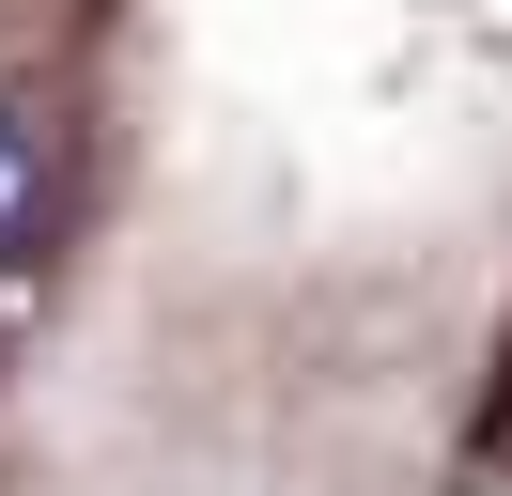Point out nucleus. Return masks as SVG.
<instances>
[{
	"instance_id": "nucleus-1",
	"label": "nucleus",
	"mask_w": 512,
	"mask_h": 496,
	"mask_svg": "<svg viewBox=\"0 0 512 496\" xmlns=\"http://www.w3.org/2000/svg\"><path fill=\"white\" fill-rule=\"evenodd\" d=\"M32 217H47V155H32V124L0 109V248H32Z\"/></svg>"
}]
</instances>
